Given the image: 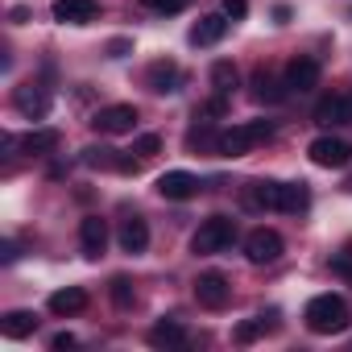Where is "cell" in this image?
<instances>
[{
    "label": "cell",
    "instance_id": "1",
    "mask_svg": "<svg viewBox=\"0 0 352 352\" xmlns=\"http://www.w3.org/2000/svg\"><path fill=\"white\" fill-rule=\"evenodd\" d=\"M302 319H307V327L315 336H336V331L348 327V302L340 294H315L307 302V315Z\"/></svg>",
    "mask_w": 352,
    "mask_h": 352
},
{
    "label": "cell",
    "instance_id": "2",
    "mask_svg": "<svg viewBox=\"0 0 352 352\" xmlns=\"http://www.w3.org/2000/svg\"><path fill=\"white\" fill-rule=\"evenodd\" d=\"M270 137H274V120H245V124H232V129L220 133V149H216V153H224V157H245L253 145H261V141H270Z\"/></svg>",
    "mask_w": 352,
    "mask_h": 352
},
{
    "label": "cell",
    "instance_id": "3",
    "mask_svg": "<svg viewBox=\"0 0 352 352\" xmlns=\"http://www.w3.org/2000/svg\"><path fill=\"white\" fill-rule=\"evenodd\" d=\"M232 241H236V220H228V216H212V220H204L199 232L191 236V253H195V257H212V253L228 249Z\"/></svg>",
    "mask_w": 352,
    "mask_h": 352
},
{
    "label": "cell",
    "instance_id": "4",
    "mask_svg": "<svg viewBox=\"0 0 352 352\" xmlns=\"http://www.w3.org/2000/svg\"><path fill=\"white\" fill-rule=\"evenodd\" d=\"M91 129L104 133V137H120V133H133L137 129V108L133 104H108L91 116Z\"/></svg>",
    "mask_w": 352,
    "mask_h": 352
},
{
    "label": "cell",
    "instance_id": "5",
    "mask_svg": "<svg viewBox=\"0 0 352 352\" xmlns=\"http://www.w3.org/2000/svg\"><path fill=\"white\" fill-rule=\"evenodd\" d=\"M307 153H311V162H315V166H323V170H340V166H348V162H352V145H348L344 137H331V133L315 137Z\"/></svg>",
    "mask_w": 352,
    "mask_h": 352
},
{
    "label": "cell",
    "instance_id": "6",
    "mask_svg": "<svg viewBox=\"0 0 352 352\" xmlns=\"http://www.w3.org/2000/svg\"><path fill=\"white\" fill-rule=\"evenodd\" d=\"M282 236L274 232V228H253L249 236H245V257L253 261V265H270V261H278L282 257Z\"/></svg>",
    "mask_w": 352,
    "mask_h": 352
},
{
    "label": "cell",
    "instance_id": "7",
    "mask_svg": "<svg viewBox=\"0 0 352 352\" xmlns=\"http://www.w3.org/2000/svg\"><path fill=\"white\" fill-rule=\"evenodd\" d=\"M157 195L162 199H174V204H183L191 195H199V179L191 170H166L162 179H157Z\"/></svg>",
    "mask_w": 352,
    "mask_h": 352
},
{
    "label": "cell",
    "instance_id": "8",
    "mask_svg": "<svg viewBox=\"0 0 352 352\" xmlns=\"http://www.w3.org/2000/svg\"><path fill=\"white\" fill-rule=\"evenodd\" d=\"M195 298H199V307L220 311V307H228L232 286H228V278H224V274H199V282H195Z\"/></svg>",
    "mask_w": 352,
    "mask_h": 352
},
{
    "label": "cell",
    "instance_id": "9",
    "mask_svg": "<svg viewBox=\"0 0 352 352\" xmlns=\"http://www.w3.org/2000/svg\"><path fill=\"white\" fill-rule=\"evenodd\" d=\"M58 25H91L100 21V0H54Z\"/></svg>",
    "mask_w": 352,
    "mask_h": 352
},
{
    "label": "cell",
    "instance_id": "10",
    "mask_svg": "<svg viewBox=\"0 0 352 352\" xmlns=\"http://www.w3.org/2000/svg\"><path fill=\"white\" fill-rule=\"evenodd\" d=\"M286 87H290V91H298V96L315 91V87H319V63H315V58H307V54L290 58V67H286Z\"/></svg>",
    "mask_w": 352,
    "mask_h": 352
},
{
    "label": "cell",
    "instance_id": "11",
    "mask_svg": "<svg viewBox=\"0 0 352 352\" xmlns=\"http://www.w3.org/2000/svg\"><path fill=\"white\" fill-rule=\"evenodd\" d=\"M13 104H17V112H21V116L42 120V116L50 112V91H46V87H38V83H25V87H17Z\"/></svg>",
    "mask_w": 352,
    "mask_h": 352
},
{
    "label": "cell",
    "instance_id": "12",
    "mask_svg": "<svg viewBox=\"0 0 352 352\" xmlns=\"http://www.w3.org/2000/svg\"><path fill=\"white\" fill-rule=\"evenodd\" d=\"M315 124L331 129V124H352V100L348 96H323L315 104Z\"/></svg>",
    "mask_w": 352,
    "mask_h": 352
},
{
    "label": "cell",
    "instance_id": "13",
    "mask_svg": "<svg viewBox=\"0 0 352 352\" xmlns=\"http://www.w3.org/2000/svg\"><path fill=\"white\" fill-rule=\"evenodd\" d=\"M245 199H249L253 208H265V212H282V183H274V179H257V183H249Z\"/></svg>",
    "mask_w": 352,
    "mask_h": 352
},
{
    "label": "cell",
    "instance_id": "14",
    "mask_svg": "<svg viewBox=\"0 0 352 352\" xmlns=\"http://www.w3.org/2000/svg\"><path fill=\"white\" fill-rule=\"evenodd\" d=\"M120 249H124L129 257H137V253L149 249V224H145L141 216H129V220L120 224Z\"/></svg>",
    "mask_w": 352,
    "mask_h": 352
},
{
    "label": "cell",
    "instance_id": "15",
    "mask_svg": "<svg viewBox=\"0 0 352 352\" xmlns=\"http://www.w3.org/2000/svg\"><path fill=\"white\" fill-rule=\"evenodd\" d=\"M79 245H83L87 257H100V253L108 249V224H104L100 216H87V220L79 224Z\"/></svg>",
    "mask_w": 352,
    "mask_h": 352
},
{
    "label": "cell",
    "instance_id": "16",
    "mask_svg": "<svg viewBox=\"0 0 352 352\" xmlns=\"http://www.w3.org/2000/svg\"><path fill=\"white\" fill-rule=\"evenodd\" d=\"M179 67H174V63H153L149 67V75H145V83H149V91H157V96H174V91H179Z\"/></svg>",
    "mask_w": 352,
    "mask_h": 352
},
{
    "label": "cell",
    "instance_id": "17",
    "mask_svg": "<svg viewBox=\"0 0 352 352\" xmlns=\"http://www.w3.org/2000/svg\"><path fill=\"white\" fill-rule=\"evenodd\" d=\"M224 34H228V17H220V13H208V17H199V21H195V30H191V42H195V46H216Z\"/></svg>",
    "mask_w": 352,
    "mask_h": 352
},
{
    "label": "cell",
    "instance_id": "18",
    "mask_svg": "<svg viewBox=\"0 0 352 352\" xmlns=\"http://www.w3.org/2000/svg\"><path fill=\"white\" fill-rule=\"evenodd\" d=\"M149 344L153 348H183L187 344V331H183L179 319H162V323L149 327Z\"/></svg>",
    "mask_w": 352,
    "mask_h": 352
},
{
    "label": "cell",
    "instance_id": "19",
    "mask_svg": "<svg viewBox=\"0 0 352 352\" xmlns=\"http://www.w3.org/2000/svg\"><path fill=\"white\" fill-rule=\"evenodd\" d=\"M83 307H87V290H79V286H67V290H54L50 294V311L63 315V319L67 315H79Z\"/></svg>",
    "mask_w": 352,
    "mask_h": 352
},
{
    "label": "cell",
    "instance_id": "20",
    "mask_svg": "<svg viewBox=\"0 0 352 352\" xmlns=\"http://www.w3.org/2000/svg\"><path fill=\"white\" fill-rule=\"evenodd\" d=\"M0 331H5L9 340H25L38 331V315L34 311H9L5 319H0Z\"/></svg>",
    "mask_w": 352,
    "mask_h": 352
},
{
    "label": "cell",
    "instance_id": "21",
    "mask_svg": "<svg viewBox=\"0 0 352 352\" xmlns=\"http://www.w3.org/2000/svg\"><path fill=\"white\" fill-rule=\"evenodd\" d=\"M286 91H290V87H286V79L278 83L270 71H257V75H253V96H257L261 104H282V100H286Z\"/></svg>",
    "mask_w": 352,
    "mask_h": 352
},
{
    "label": "cell",
    "instance_id": "22",
    "mask_svg": "<svg viewBox=\"0 0 352 352\" xmlns=\"http://www.w3.org/2000/svg\"><path fill=\"white\" fill-rule=\"evenodd\" d=\"M58 129H34V133H25L21 137V149L25 153H34V157H42V153H50V149H58Z\"/></svg>",
    "mask_w": 352,
    "mask_h": 352
},
{
    "label": "cell",
    "instance_id": "23",
    "mask_svg": "<svg viewBox=\"0 0 352 352\" xmlns=\"http://www.w3.org/2000/svg\"><path fill=\"white\" fill-rule=\"evenodd\" d=\"M79 162L91 166V170H120V157H116V149H108V145H87Z\"/></svg>",
    "mask_w": 352,
    "mask_h": 352
},
{
    "label": "cell",
    "instance_id": "24",
    "mask_svg": "<svg viewBox=\"0 0 352 352\" xmlns=\"http://www.w3.org/2000/svg\"><path fill=\"white\" fill-rule=\"evenodd\" d=\"M307 204H311L307 183H282V212L298 216V212H307Z\"/></svg>",
    "mask_w": 352,
    "mask_h": 352
},
{
    "label": "cell",
    "instance_id": "25",
    "mask_svg": "<svg viewBox=\"0 0 352 352\" xmlns=\"http://www.w3.org/2000/svg\"><path fill=\"white\" fill-rule=\"evenodd\" d=\"M195 120H199V124L187 133V145H191V149H220V133L212 129V120H204V116H195Z\"/></svg>",
    "mask_w": 352,
    "mask_h": 352
},
{
    "label": "cell",
    "instance_id": "26",
    "mask_svg": "<svg viewBox=\"0 0 352 352\" xmlns=\"http://www.w3.org/2000/svg\"><path fill=\"white\" fill-rule=\"evenodd\" d=\"M236 79H241V75H236V67H232L228 58H220V63L212 67V87H216L220 96H232V87H236Z\"/></svg>",
    "mask_w": 352,
    "mask_h": 352
},
{
    "label": "cell",
    "instance_id": "27",
    "mask_svg": "<svg viewBox=\"0 0 352 352\" xmlns=\"http://www.w3.org/2000/svg\"><path fill=\"white\" fill-rule=\"evenodd\" d=\"M274 327V315H257V319H245L241 327H236V344H253L257 336H265Z\"/></svg>",
    "mask_w": 352,
    "mask_h": 352
},
{
    "label": "cell",
    "instance_id": "28",
    "mask_svg": "<svg viewBox=\"0 0 352 352\" xmlns=\"http://www.w3.org/2000/svg\"><path fill=\"white\" fill-rule=\"evenodd\" d=\"M112 302H116L120 311H129V307L137 302V290H133L129 278H112Z\"/></svg>",
    "mask_w": 352,
    "mask_h": 352
},
{
    "label": "cell",
    "instance_id": "29",
    "mask_svg": "<svg viewBox=\"0 0 352 352\" xmlns=\"http://www.w3.org/2000/svg\"><path fill=\"white\" fill-rule=\"evenodd\" d=\"M141 5H145L149 13H166V17H170V13H183L191 0H141Z\"/></svg>",
    "mask_w": 352,
    "mask_h": 352
},
{
    "label": "cell",
    "instance_id": "30",
    "mask_svg": "<svg viewBox=\"0 0 352 352\" xmlns=\"http://www.w3.org/2000/svg\"><path fill=\"white\" fill-rule=\"evenodd\" d=\"M224 112H228V96H220V91H216L204 108H195V116H224Z\"/></svg>",
    "mask_w": 352,
    "mask_h": 352
},
{
    "label": "cell",
    "instance_id": "31",
    "mask_svg": "<svg viewBox=\"0 0 352 352\" xmlns=\"http://www.w3.org/2000/svg\"><path fill=\"white\" fill-rule=\"evenodd\" d=\"M162 149V137L157 133H145V137H137V145H133V153H141V157H153Z\"/></svg>",
    "mask_w": 352,
    "mask_h": 352
},
{
    "label": "cell",
    "instance_id": "32",
    "mask_svg": "<svg viewBox=\"0 0 352 352\" xmlns=\"http://www.w3.org/2000/svg\"><path fill=\"white\" fill-rule=\"evenodd\" d=\"M245 13H249V0H224V17L245 21Z\"/></svg>",
    "mask_w": 352,
    "mask_h": 352
},
{
    "label": "cell",
    "instance_id": "33",
    "mask_svg": "<svg viewBox=\"0 0 352 352\" xmlns=\"http://www.w3.org/2000/svg\"><path fill=\"white\" fill-rule=\"evenodd\" d=\"M75 344H79V340H75L71 331H58V336L50 340V348H54V352H63V348H75Z\"/></svg>",
    "mask_w": 352,
    "mask_h": 352
},
{
    "label": "cell",
    "instance_id": "34",
    "mask_svg": "<svg viewBox=\"0 0 352 352\" xmlns=\"http://www.w3.org/2000/svg\"><path fill=\"white\" fill-rule=\"evenodd\" d=\"M17 257H21V253H17V245H13V241H5V245H0V261H5V265H13Z\"/></svg>",
    "mask_w": 352,
    "mask_h": 352
},
{
    "label": "cell",
    "instance_id": "35",
    "mask_svg": "<svg viewBox=\"0 0 352 352\" xmlns=\"http://www.w3.org/2000/svg\"><path fill=\"white\" fill-rule=\"evenodd\" d=\"M331 270H336V274H344V278H352V261H348V257H336V261H331Z\"/></svg>",
    "mask_w": 352,
    "mask_h": 352
},
{
    "label": "cell",
    "instance_id": "36",
    "mask_svg": "<svg viewBox=\"0 0 352 352\" xmlns=\"http://www.w3.org/2000/svg\"><path fill=\"white\" fill-rule=\"evenodd\" d=\"M13 21H17V25H21V21H30V9H25V5H17V9H13Z\"/></svg>",
    "mask_w": 352,
    "mask_h": 352
}]
</instances>
